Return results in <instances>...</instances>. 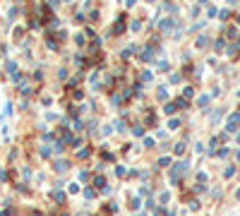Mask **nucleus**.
I'll return each instance as SVG.
<instances>
[{"instance_id": "nucleus-1", "label": "nucleus", "mask_w": 240, "mask_h": 216, "mask_svg": "<svg viewBox=\"0 0 240 216\" xmlns=\"http://www.w3.org/2000/svg\"><path fill=\"white\" fill-rule=\"evenodd\" d=\"M187 166H190V163H178V166L171 171V178H173V183H175V180H180V175L187 171Z\"/></svg>"}, {"instance_id": "nucleus-2", "label": "nucleus", "mask_w": 240, "mask_h": 216, "mask_svg": "<svg viewBox=\"0 0 240 216\" xmlns=\"http://www.w3.org/2000/svg\"><path fill=\"white\" fill-rule=\"evenodd\" d=\"M238 122H240V115H233V118L228 120V130H231V132L238 130Z\"/></svg>"}, {"instance_id": "nucleus-3", "label": "nucleus", "mask_w": 240, "mask_h": 216, "mask_svg": "<svg viewBox=\"0 0 240 216\" xmlns=\"http://www.w3.org/2000/svg\"><path fill=\"white\" fill-rule=\"evenodd\" d=\"M163 113H166V115H171V113H175V103H168V106L163 108Z\"/></svg>"}, {"instance_id": "nucleus-4", "label": "nucleus", "mask_w": 240, "mask_h": 216, "mask_svg": "<svg viewBox=\"0 0 240 216\" xmlns=\"http://www.w3.org/2000/svg\"><path fill=\"white\" fill-rule=\"evenodd\" d=\"M115 34H123V17L115 22Z\"/></svg>"}, {"instance_id": "nucleus-5", "label": "nucleus", "mask_w": 240, "mask_h": 216, "mask_svg": "<svg viewBox=\"0 0 240 216\" xmlns=\"http://www.w3.org/2000/svg\"><path fill=\"white\" fill-rule=\"evenodd\" d=\"M55 168H58V171H60V173H63V171H65V168H67V163H65V161H58V163H55Z\"/></svg>"}]
</instances>
